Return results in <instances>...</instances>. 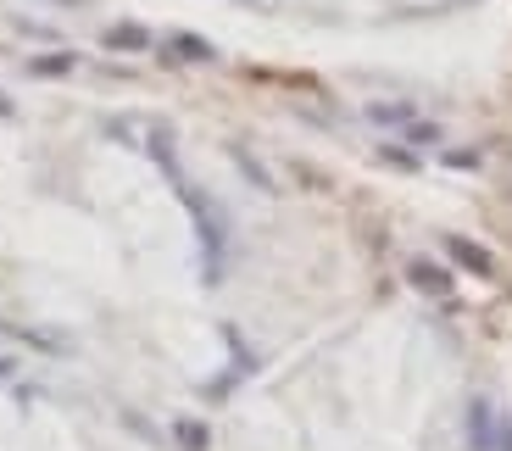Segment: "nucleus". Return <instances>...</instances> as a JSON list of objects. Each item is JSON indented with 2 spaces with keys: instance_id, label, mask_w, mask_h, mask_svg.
<instances>
[{
  "instance_id": "2",
  "label": "nucleus",
  "mask_w": 512,
  "mask_h": 451,
  "mask_svg": "<svg viewBox=\"0 0 512 451\" xmlns=\"http://www.w3.org/2000/svg\"><path fill=\"white\" fill-rule=\"evenodd\" d=\"M106 51H151V34L140 23H112L106 28Z\"/></svg>"
},
{
  "instance_id": "4",
  "label": "nucleus",
  "mask_w": 512,
  "mask_h": 451,
  "mask_svg": "<svg viewBox=\"0 0 512 451\" xmlns=\"http://www.w3.org/2000/svg\"><path fill=\"white\" fill-rule=\"evenodd\" d=\"M167 51L179 56V62H212V56H218L201 34H173V39H167Z\"/></svg>"
},
{
  "instance_id": "7",
  "label": "nucleus",
  "mask_w": 512,
  "mask_h": 451,
  "mask_svg": "<svg viewBox=\"0 0 512 451\" xmlns=\"http://www.w3.org/2000/svg\"><path fill=\"white\" fill-rule=\"evenodd\" d=\"M0 117H12V101H6V90H0Z\"/></svg>"
},
{
  "instance_id": "8",
  "label": "nucleus",
  "mask_w": 512,
  "mask_h": 451,
  "mask_svg": "<svg viewBox=\"0 0 512 451\" xmlns=\"http://www.w3.org/2000/svg\"><path fill=\"white\" fill-rule=\"evenodd\" d=\"M6 374H12V362H6V357H0V379H6Z\"/></svg>"
},
{
  "instance_id": "3",
  "label": "nucleus",
  "mask_w": 512,
  "mask_h": 451,
  "mask_svg": "<svg viewBox=\"0 0 512 451\" xmlns=\"http://www.w3.org/2000/svg\"><path fill=\"white\" fill-rule=\"evenodd\" d=\"M407 279L418 284L423 296H446V290H451V273H446V268H435V262H412Z\"/></svg>"
},
{
  "instance_id": "6",
  "label": "nucleus",
  "mask_w": 512,
  "mask_h": 451,
  "mask_svg": "<svg viewBox=\"0 0 512 451\" xmlns=\"http://www.w3.org/2000/svg\"><path fill=\"white\" fill-rule=\"evenodd\" d=\"M373 123H412V106H368Z\"/></svg>"
},
{
  "instance_id": "1",
  "label": "nucleus",
  "mask_w": 512,
  "mask_h": 451,
  "mask_svg": "<svg viewBox=\"0 0 512 451\" xmlns=\"http://www.w3.org/2000/svg\"><path fill=\"white\" fill-rule=\"evenodd\" d=\"M446 251H451V262H462V268H468V273H479V279H490V273H496V257H490L485 245L462 240V234H451V240H446Z\"/></svg>"
},
{
  "instance_id": "5",
  "label": "nucleus",
  "mask_w": 512,
  "mask_h": 451,
  "mask_svg": "<svg viewBox=\"0 0 512 451\" xmlns=\"http://www.w3.org/2000/svg\"><path fill=\"white\" fill-rule=\"evenodd\" d=\"M73 67H78L73 51H56V56H34V62H28V73H34V78H56V73H73Z\"/></svg>"
}]
</instances>
